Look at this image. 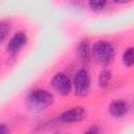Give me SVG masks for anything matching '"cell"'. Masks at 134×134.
Here are the masks:
<instances>
[{"label":"cell","instance_id":"cell-13","mask_svg":"<svg viewBox=\"0 0 134 134\" xmlns=\"http://www.w3.org/2000/svg\"><path fill=\"white\" fill-rule=\"evenodd\" d=\"M82 134H100V131H99V128L97 126H91Z\"/></svg>","mask_w":134,"mask_h":134},{"label":"cell","instance_id":"cell-9","mask_svg":"<svg viewBox=\"0 0 134 134\" xmlns=\"http://www.w3.org/2000/svg\"><path fill=\"white\" fill-rule=\"evenodd\" d=\"M112 80V72L109 69H102L97 75V85L100 89H106Z\"/></svg>","mask_w":134,"mask_h":134},{"label":"cell","instance_id":"cell-14","mask_svg":"<svg viewBox=\"0 0 134 134\" xmlns=\"http://www.w3.org/2000/svg\"><path fill=\"white\" fill-rule=\"evenodd\" d=\"M0 134H12V130L8 127V125L2 122L0 125Z\"/></svg>","mask_w":134,"mask_h":134},{"label":"cell","instance_id":"cell-15","mask_svg":"<svg viewBox=\"0 0 134 134\" xmlns=\"http://www.w3.org/2000/svg\"><path fill=\"white\" fill-rule=\"evenodd\" d=\"M58 134H68V133H58Z\"/></svg>","mask_w":134,"mask_h":134},{"label":"cell","instance_id":"cell-2","mask_svg":"<svg viewBox=\"0 0 134 134\" xmlns=\"http://www.w3.org/2000/svg\"><path fill=\"white\" fill-rule=\"evenodd\" d=\"M92 59L99 65L107 67L112 64L115 58V49L111 42L98 40L92 45Z\"/></svg>","mask_w":134,"mask_h":134},{"label":"cell","instance_id":"cell-6","mask_svg":"<svg viewBox=\"0 0 134 134\" xmlns=\"http://www.w3.org/2000/svg\"><path fill=\"white\" fill-rule=\"evenodd\" d=\"M27 42H28L27 34L24 30H18L8 39L6 43V51L10 55H16L27 44Z\"/></svg>","mask_w":134,"mask_h":134},{"label":"cell","instance_id":"cell-10","mask_svg":"<svg viewBox=\"0 0 134 134\" xmlns=\"http://www.w3.org/2000/svg\"><path fill=\"white\" fill-rule=\"evenodd\" d=\"M121 62H122L124 66H126L128 68L134 66V46L128 47L124 50V52L121 54Z\"/></svg>","mask_w":134,"mask_h":134},{"label":"cell","instance_id":"cell-12","mask_svg":"<svg viewBox=\"0 0 134 134\" xmlns=\"http://www.w3.org/2000/svg\"><path fill=\"white\" fill-rule=\"evenodd\" d=\"M107 4H108V2L105 0H90L87 3L89 9L92 12H102L105 9Z\"/></svg>","mask_w":134,"mask_h":134},{"label":"cell","instance_id":"cell-3","mask_svg":"<svg viewBox=\"0 0 134 134\" xmlns=\"http://www.w3.org/2000/svg\"><path fill=\"white\" fill-rule=\"evenodd\" d=\"M91 90V76L89 71L83 67L76 70L72 77V92L77 97H86Z\"/></svg>","mask_w":134,"mask_h":134},{"label":"cell","instance_id":"cell-11","mask_svg":"<svg viewBox=\"0 0 134 134\" xmlns=\"http://www.w3.org/2000/svg\"><path fill=\"white\" fill-rule=\"evenodd\" d=\"M10 29H12V25L7 20L0 21V42L1 43H4L6 41L10 32Z\"/></svg>","mask_w":134,"mask_h":134},{"label":"cell","instance_id":"cell-5","mask_svg":"<svg viewBox=\"0 0 134 134\" xmlns=\"http://www.w3.org/2000/svg\"><path fill=\"white\" fill-rule=\"evenodd\" d=\"M88 115L87 109L85 107L82 106H75V107H71L65 111H63L57 118V120L61 124H76V122H81L83 120L86 119Z\"/></svg>","mask_w":134,"mask_h":134},{"label":"cell","instance_id":"cell-1","mask_svg":"<svg viewBox=\"0 0 134 134\" xmlns=\"http://www.w3.org/2000/svg\"><path fill=\"white\" fill-rule=\"evenodd\" d=\"M54 102V96L46 89H32L25 97V105L29 110L42 111L50 107Z\"/></svg>","mask_w":134,"mask_h":134},{"label":"cell","instance_id":"cell-7","mask_svg":"<svg viewBox=\"0 0 134 134\" xmlns=\"http://www.w3.org/2000/svg\"><path fill=\"white\" fill-rule=\"evenodd\" d=\"M129 112V105L124 99H114L108 106V113L113 118H122Z\"/></svg>","mask_w":134,"mask_h":134},{"label":"cell","instance_id":"cell-8","mask_svg":"<svg viewBox=\"0 0 134 134\" xmlns=\"http://www.w3.org/2000/svg\"><path fill=\"white\" fill-rule=\"evenodd\" d=\"M92 45L88 40H82L76 46V53L80 62L84 66H88L92 61Z\"/></svg>","mask_w":134,"mask_h":134},{"label":"cell","instance_id":"cell-4","mask_svg":"<svg viewBox=\"0 0 134 134\" xmlns=\"http://www.w3.org/2000/svg\"><path fill=\"white\" fill-rule=\"evenodd\" d=\"M50 86L61 96H68L72 92V80L65 72H57L52 75Z\"/></svg>","mask_w":134,"mask_h":134}]
</instances>
